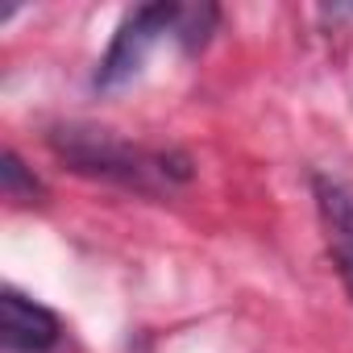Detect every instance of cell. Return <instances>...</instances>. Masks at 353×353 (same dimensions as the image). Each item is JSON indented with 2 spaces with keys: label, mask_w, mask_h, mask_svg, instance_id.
<instances>
[{
  "label": "cell",
  "mask_w": 353,
  "mask_h": 353,
  "mask_svg": "<svg viewBox=\"0 0 353 353\" xmlns=\"http://www.w3.org/2000/svg\"><path fill=\"white\" fill-rule=\"evenodd\" d=\"M0 341L9 353H50L63 341V324L50 307L9 287L0 295Z\"/></svg>",
  "instance_id": "cell-3"
},
{
  "label": "cell",
  "mask_w": 353,
  "mask_h": 353,
  "mask_svg": "<svg viewBox=\"0 0 353 353\" xmlns=\"http://www.w3.org/2000/svg\"><path fill=\"white\" fill-rule=\"evenodd\" d=\"M316 208H320V221H324L328 258H332L345 291L353 295V196L336 179L316 174Z\"/></svg>",
  "instance_id": "cell-4"
},
{
  "label": "cell",
  "mask_w": 353,
  "mask_h": 353,
  "mask_svg": "<svg viewBox=\"0 0 353 353\" xmlns=\"http://www.w3.org/2000/svg\"><path fill=\"white\" fill-rule=\"evenodd\" d=\"M179 17H183V9H174V5H141V9H133V13L121 21V30H117L112 46H108V54L100 59L96 88L112 92V88L129 83L133 75H141V67H145L154 42H158L170 26H179Z\"/></svg>",
  "instance_id": "cell-2"
},
{
  "label": "cell",
  "mask_w": 353,
  "mask_h": 353,
  "mask_svg": "<svg viewBox=\"0 0 353 353\" xmlns=\"http://www.w3.org/2000/svg\"><path fill=\"white\" fill-rule=\"evenodd\" d=\"M50 145L88 174H104V179H121L129 188L154 192L170 188L174 179H188V158H170V154H145L129 141H121L112 129H88V125H67L54 129Z\"/></svg>",
  "instance_id": "cell-1"
},
{
  "label": "cell",
  "mask_w": 353,
  "mask_h": 353,
  "mask_svg": "<svg viewBox=\"0 0 353 353\" xmlns=\"http://www.w3.org/2000/svg\"><path fill=\"white\" fill-rule=\"evenodd\" d=\"M0 183H5L9 200H34L42 192L34 174H26V166H21V158L13 150H5V158H0Z\"/></svg>",
  "instance_id": "cell-5"
}]
</instances>
